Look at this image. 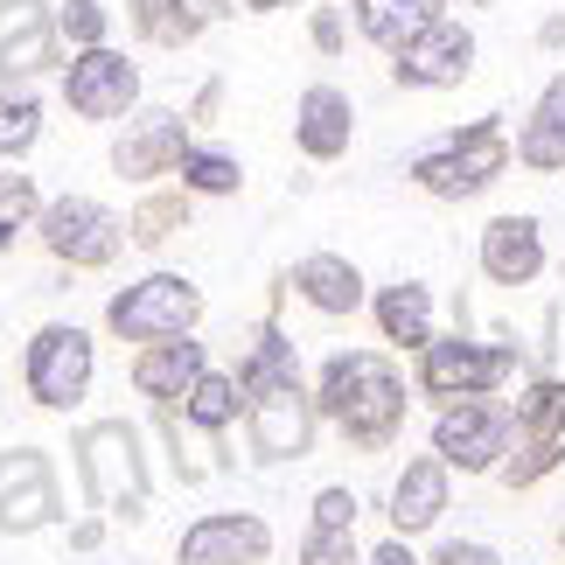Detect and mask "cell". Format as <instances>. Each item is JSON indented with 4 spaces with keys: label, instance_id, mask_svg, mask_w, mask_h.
Wrapping results in <instances>:
<instances>
[{
    "label": "cell",
    "instance_id": "1",
    "mask_svg": "<svg viewBox=\"0 0 565 565\" xmlns=\"http://www.w3.org/2000/svg\"><path fill=\"white\" fill-rule=\"evenodd\" d=\"M315 405H321V426H335L356 454H384L398 447V433L412 419V384L384 350H335L315 371Z\"/></svg>",
    "mask_w": 565,
    "mask_h": 565
},
{
    "label": "cell",
    "instance_id": "2",
    "mask_svg": "<svg viewBox=\"0 0 565 565\" xmlns=\"http://www.w3.org/2000/svg\"><path fill=\"white\" fill-rule=\"evenodd\" d=\"M510 168H516L510 126H503V113H482V119L454 126L447 140L419 147V154L405 161V182L426 189L433 203H475V195H489L495 182L510 175Z\"/></svg>",
    "mask_w": 565,
    "mask_h": 565
},
{
    "label": "cell",
    "instance_id": "3",
    "mask_svg": "<svg viewBox=\"0 0 565 565\" xmlns=\"http://www.w3.org/2000/svg\"><path fill=\"white\" fill-rule=\"evenodd\" d=\"M77 482H84V503L113 524H140L147 503H154V475H147V454H140V426L134 419H92L77 433Z\"/></svg>",
    "mask_w": 565,
    "mask_h": 565
},
{
    "label": "cell",
    "instance_id": "4",
    "mask_svg": "<svg viewBox=\"0 0 565 565\" xmlns=\"http://www.w3.org/2000/svg\"><path fill=\"white\" fill-rule=\"evenodd\" d=\"M524 377V342L516 335H468V329H454V335H433L419 363H412V391L433 405H454V398H495L503 384Z\"/></svg>",
    "mask_w": 565,
    "mask_h": 565
},
{
    "label": "cell",
    "instance_id": "5",
    "mask_svg": "<svg viewBox=\"0 0 565 565\" xmlns=\"http://www.w3.org/2000/svg\"><path fill=\"white\" fill-rule=\"evenodd\" d=\"M92 377H98V342L77 321H42L21 350V384L42 412H77L92 398Z\"/></svg>",
    "mask_w": 565,
    "mask_h": 565
},
{
    "label": "cell",
    "instance_id": "6",
    "mask_svg": "<svg viewBox=\"0 0 565 565\" xmlns=\"http://www.w3.org/2000/svg\"><path fill=\"white\" fill-rule=\"evenodd\" d=\"M195 321H203V287H195L189 273H147L134 287H119L105 300V329L119 342H175V335H195Z\"/></svg>",
    "mask_w": 565,
    "mask_h": 565
},
{
    "label": "cell",
    "instance_id": "7",
    "mask_svg": "<svg viewBox=\"0 0 565 565\" xmlns=\"http://www.w3.org/2000/svg\"><path fill=\"white\" fill-rule=\"evenodd\" d=\"M516 447V419L510 398H454L433 412V454L454 475H495Z\"/></svg>",
    "mask_w": 565,
    "mask_h": 565
},
{
    "label": "cell",
    "instance_id": "8",
    "mask_svg": "<svg viewBox=\"0 0 565 565\" xmlns=\"http://www.w3.org/2000/svg\"><path fill=\"white\" fill-rule=\"evenodd\" d=\"M35 237H42V252H50L56 266L105 273L126 252V216H113L98 195H56V203H42Z\"/></svg>",
    "mask_w": 565,
    "mask_h": 565
},
{
    "label": "cell",
    "instance_id": "9",
    "mask_svg": "<svg viewBox=\"0 0 565 565\" xmlns=\"http://www.w3.org/2000/svg\"><path fill=\"white\" fill-rule=\"evenodd\" d=\"M189 147H195V126L175 105H140V113H126L119 140H113V175L134 189H161V182H175Z\"/></svg>",
    "mask_w": 565,
    "mask_h": 565
},
{
    "label": "cell",
    "instance_id": "10",
    "mask_svg": "<svg viewBox=\"0 0 565 565\" xmlns=\"http://www.w3.org/2000/svg\"><path fill=\"white\" fill-rule=\"evenodd\" d=\"M63 105L71 119H92V126H113L126 113H140V63L105 42V50H71L63 63Z\"/></svg>",
    "mask_w": 565,
    "mask_h": 565
},
{
    "label": "cell",
    "instance_id": "11",
    "mask_svg": "<svg viewBox=\"0 0 565 565\" xmlns=\"http://www.w3.org/2000/svg\"><path fill=\"white\" fill-rule=\"evenodd\" d=\"M315 433H321V405H315L308 384H279V391H266V398L245 405V447H252L258 468L308 461Z\"/></svg>",
    "mask_w": 565,
    "mask_h": 565
},
{
    "label": "cell",
    "instance_id": "12",
    "mask_svg": "<svg viewBox=\"0 0 565 565\" xmlns=\"http://www.w3.org/2000/svg\"><path fill=\"white\" fill-rule=\"evenodd\" d=\"M475 56H482L475 29L440 14V21H426L405 50H391V84H398V92H454V84L475 77Z\"/></svg>",
    "mask_w": 565,
    "mask_h": 565
},
{
    "label": "cell",
    "instance_id": "13",
    "mask_svg": "<svg viewBox=\"0 0 565 565\" xmlns=\"http://www.w3.org/2000/svg\"><path fill=\"white\" fill-rule=\"evenodd\" d=\"M63 516V489L42 447H8L0 454V537H35Z\"/></svg>",
    "mask_w": 565,
    "mask_h": 565
},
{
    "label": "cell",
    "instance_id": "14",
    "mask_svg": "<svg viewBox=\"0 0 565 565\" xmlns=\"http://www.w3.org/2000/svg\"><path fill=\"white\" fill-rule=\"evenodd\" d=\"M475 266H482L489 287H537L552 266V252H545V224H537L531 210H503V216H489L482 237H475Z\"/></svg>",
    "mask_w": 565,
    "mask_h": 565
},
{
    "label": "cell",
    "instance_id": "15",
    "mask_svg": "<svg viewBox=\"0 0 565 565\" xmlns=\"http://www.w3.org/2000/svg\"><path fill=\"white\" fill-rule=\"evenodd\" d=\"M63 63H71V50L56 35L50 0H0V84H35Z\"/></svg>",
    "mask_w": 565,
    "mask_h": 565
},
{
    "label": "cell",
    "instance_id": "16",
    "mask_svg": "<svg viewBox=\"0 0 565 565\" xmlns=\"http://www.w3.org/2000/svg\"><path fill=\"white\" fill-rule=\"evenodd\" d=\"M266 558H273V524L258 510H203L175 545V565H266Z\"/></svg>",
    "mask_w": 565,
    "mask_h": 565
},
{
    "label": "cell",
    "instance_id": "17",
    "mask_svg": "<svg viewBox=\"0 0 565 565\" xmlns=\"http://www.w3.org/2000/svg\"><path fill=\"white\" fill-rule=\"evenodd\" d=\"M447 503H454V468L440 454H412V461L391 475V495H384L391 537H426L447 516Z\"/></svg>",
    "mask_w": 565,
    "mask_h": 565
},
{
    "label": "cell",
    "instance_id": "18",
    "mask_svg": "<svg viewBox=\"0 0 565 565\" xmlns=\"http://www.w3.org/2000/svg\"><path fill=\"white\" fill-rule=\"evenodd\" d=\"M287 279H294L300 308H315L321 321H350V315L371 308V279H363V266L342 258V252H308Z\"/></svg>",
    "mask_w": 565,
    "mask_h": 565
},
{
    "label": "cell",
    "instance_id": "19",
    "mask_svg": "<svg viewBox=\"0 0 565 565\" xmlns=\"http://www.w3.org/2000/svg\"><path fill=\"white\" fill-rule=\"evenodd\" d=\"M356 140V98L342 84H308L294 98V147L308 161H342Z\"/></svg>",
    "mask_w": 565,
    "mask_h": 565
},
{
    "label": "cell",
    "instance_id": "20",
    "mask_svg": "<svg viewBox=\"0 0 565 565\" xmlns=\"http://www.w3.org/2000/svg\"><path fill=\"white\" fill-rule=\"evenodd\" d=\"M210 371V342H195V335H175V342H147V350H134V391L147 405H182L195 377Z\"/></svg>",
    "mask_w": 565,
    "mask_h": 565
},
{
    "label": "cell",
    "instance_id": "21",
    "mask_svg": "<svg viewBox=\"0 0 565 565\" xmlns=\"http://www.w3.org/2000/svg\"><path fill=\"white\" fill-rule=\"evenodd\" d=\"M433 315H440V308H433V287H426V279H391V287L371 294L377 335L391 342V350H405V356H419L426 342L440 335V329H433Z\"/></svg>",
    "mask_w": 565,
    "mask_h": 565
},
{
    "label": "cell",
    "instance_id": "22",
    "mask_svg": "<svg viewBox=\"0 0 565 565\" xmlns=\"http://www.w3.org/2000/svg\"><path fill=\"white\" fill-rule=\"evenodd\" d=\"M516 168H531V175H558L565 168V71L545 77V92L531 98L524 126H516Z\"/></svg>",
    "mask_w": 565,
    "mask_h": 565
},
{
    "label": "cell",
    "instance_id": "23",
    "mask_svg": "<svg viewBox=\"0 0 565 565\" xmlns=\"http://www.w3.org/2000/svg\"><path fill=\"white\" fill-rule=\"evenodd\" d=\"M237 391H245V405L252 398H266V391L279 384H300V350L287 342V329L279 321H258V329L245 335V356H237Z\"/></svg>",
    "mask_w": 565,
    "mask_h": 565
},
{
    "label": "cell",
    "instance_id": "24",
    "mask_svg": "<svg viewBox=\"0 0 565 565\" xmlns=\"http://www.w3.org/2000/svg\"><path fill=\"white\" fill-rule=\"evenodd\" d=\"M154 426H161L168 454H175V482H182V489H195V482H216V475H231L224 433H203V426H189L175 405H154Z\"/></svg>",
    "mask_w": 565,
    "mask_h": 565
},
{
    "label": "cell",
    "instance_id": "25",
    "mask_svg": "<svg viewBox=\"0 0 565 565\" xmlns=\"http://www.w3.org/2000/svg\"><path fill=\"white\" fill-rule=\"evenodd\" d=\"M510 419H516V440H565V371L516 377Z\"/></svg>",
    "mask_w": 565,
    "mask_h": 565
},
{
    "label": "cell",
    "instance_id": "26",
    "mask_svg": "<svg viewBox=\"0 0 565 565\" xmlns=\"http://www.w3.org/2000/svg\"><path fill=\"white\" fill-rule=\"evenodd\" d=\"M189 203L195 195L182 182H168V189H147L134 210H126V245H140V252H161L175 231H189Z\"/></svg>",
    "mask_w": 565,
    "mask_h": 565
},
{
    "label": "cell",
    "instance_id": "27",
    "mask_svg": "<svg viewBox=\"0 0 565 565\" xmlns=\"http://www.w3.org/2000/svg\"><path fill=\"white\" fill-rule=\"evenodd\" d=\"M224 8H231V0H147L140 42H154V50H189V42L203 35Z\"/></svg>",
    "mask_w": 565,
    "mask_h": 565
},
{
    "label": "cell",
    "instance_id": "28",
    "mask_svg": "<svg viewBox=\"0 0 565 565\" xmlns=\"http://www.w3.org/2000/svg\"><path fill=\"white\" fill-rule=\"evenodd\" d=\"M175 412H182L189 426H203V433H231V426H245V391H237L231 371H216V363H210Z\"/></svg>",
    "mask_w": 565,
    "mask_h": 565
},
{
    "label": "cell",
    "instance_id": "29",
    "mask_svg": "<svg viewBox=\"0 0 565 565\" xmlns=\"http://www.w3.org/2000/svg\"><path fill=\"white\" fill-rule=\"evenodd\" d=\"M175 182L189 189V195H237L245 189V161L231 154V147H210V140H195L189 154H182V168H175Z\"/></svg>",
    "mask_w": 565,
    "mask_h": 565
},
{
    "label": "cell",
    "instance_id": "30",
    "mask_svg": "<svg viewBox=\"0 0 565 565\" xmlns=\"http://www.w3.org/2000/svg\"><path fill=\"white\" fill-rule=\"evenodd\" d=\"M350 21H356V35L371 42V50H384V56L405 50V42L426 29V21L405 8V0H350Z\"/></svg>",
    "mask_w": 565,
    "mask_h": 565
},
{
    "label": "cell",
    "instance_id": "31",
    "mask_svg": "<svg viewBox=\"0 0 565 565\" xmlns=\"http://www.w3.org/2000/svg\"><path fill=\"white\" fill-rule=\"evenodd\" d=\"M35 140H42V98L29 84H0V161L35 154Z\"/></svg>",
    "mask_w": 565,
    "mask_h": 565
},
{
    "label": "cell",
    "instance_id": "32",
    "mask_svg": "<svg viewBox=\"0 0 565 565\" xmlns=\"http://www.w3.org/2000/svg\"><path fill=\"white\" fill-rule=\"evenodd\" d=\"M565 468V440H516L510 447V461L495 468V482H503L510 495H524V489H537L545 475H558Z\"/></svg>",
    "mask_w": 565,
    "mask_h": 565
},
{
    "label": "cell",
    "instance_id": "33",
    "mask_svg": "<svg viewBox=\"0 0 565 565\" xmlns=\"http://www.w3.org/2000/svg\"><path fill=\"white\" fill-rule=\"evenodd\" d=\"M35 216H42V189H35V175H0V258L14 252L21 231H35Z\"/></svg>",
    "mask_w": 565,
    "mask_h": 565
},
{
    "label": "cell",
    "instance_id": "34",
    "mask_svg": "<svg viewBox=\"0 0 565 565\" xmlns=\"http://www.w3.org/2000/svg\"><path fill=\"white\" fill-rule=\"evenodd\" d=\"M300 565H363V552H356V531L308 524V531H300Z\"/></svg>",
    "mask_w": 565,
    "mask_h": 565
},
{
    "label": "cell",
    "instance_id": "35",
    "mask_svg": "<svg viewBox=\"0 0 565 565\" xmlns=\"http://www.w3.org/2000/svg\"><path fill=\"white\" fill-rule=\"evenodd\" d=\"M356 516H363L356 489H342V482L315 489V516H308V524H329V531H356Z\"/></svg>",
    "mask_w": 565,
    "mask_h": 565
},
{
    "label": "cell",
    "instance_id": "36",
    "mask_svg": "<svg viewBox=\"0 0 565 565\" xmlns=\"http://www.w3.org/2000/svg\"><path fill=\"white\" fill-rule=\"evenodd\" d=\"M308 42H315V56H342V50H350V21H342V8H315L308 14Z\"/></svg>",
    "mask_w": 565,
    "mask_h": 565
},
{
    "label": "cell",
    "instance_id": "37",
    "mask_svg": "<svg viewBox=\"0 0 565 565\" xmlns=\"http://www.w3.org/2000/svg\"><path fill=\"white\" fill-rule=\"evenodd\" d=\"M426 565H503V552H495V545H482V537H447V545L433 552Z\"/></svg>",
    "mask_w": 565,
    "mask_h": 565
},
{
    "label": "cell",
    "instance_id": "38",
    "mask_svg": "<svg viewBox=\"0 0 565 565\" xmlns=\"http://www.w3.org/2000/svg\"><path fill=\"white\" fill-rule=\"evenodd\" d=\"M216 113H224V77H203V92L189 98V126H216Z\"/></svg>",
    "mask_w": 565,
    "mask_h": 565
},
{
    "label": "cell",
    "instance_id": "39",
    "mask_svg": "<svg viewBox=\"0 0 565 565\" xmlns=\"http://www.w3.org/2000/svg\"><path fill=\"white\" fill-rule=\"evenodd\" d=\"M363 565H426V558L412 552V537H384V545H377L371 558H363Z\"/></svg>",
    "mask_w": 565,
    "mask_h": 565
},
{
    "label": "cell",
    "instance_id": "40",
    "mask_svg": "<svg viewBox=\"0 0 565 565\" xmlns=\"http://www.w3.org/2000/svg\"><path fill=\"white\" fill-rule=\"evenodd\" d=\"M105 524H113V516H98V510L84 516V524H71V552H98L105 545Z\"/></svg>",
    "mask_w": 565,
    "mask_h": 565
},
{
    "label": "cell",
    "instance_id": "41",
    "mask_svg": "<svg viewBox=\"0 0 565 565\" xmlns=\"http://www.w3.org/2000/svg\"><path fill=\"white\" fill-rule=\"evenodd\" d=\"M537 50H565V14H545V21H537Z\"/></svg>",
    "mask_w": 565,
    "mask_h": 565
},
{
    "label": "cell",
    "instance_id": "42",
    "mask_svg": "<svg viewBox=\"0 0 565 565\" xmlns=\"http://www.w3.org/2000/svg\"><path fill=\"white\" fill-rule=\"evenodd\" d=\"M231 8H245V14H279V8H300V0H231Z\"/></svg>",
    "mask_w": 565,
    "mask_h": 565
},
{
    "label": "cell",
    "instance_id": "43",
    "mask_svg": "<svg viewBox=\"0 0 565 565\" xmlns=\"http://www.w3.org/2000/svg\"><path fill=\"white\" fill-rule=\"evenodd\" d=\"M405 8L419 14V21H440V14H447V0H405Z\"/></svg>",
    "mask_w": 565,
    "mask_h": 565
},
{
    "label": "cell",
    "instance_id": "44",
    "mask_svg": "<svg viewBox=\"0 0 565 565\" xmlns=\"http://www.w3.org/2000/svg\"><path fill=\"white\" fill-rule=\"evenodd\" d=\"M461 8H495V0H461Z\"/></svg>",
    "mask_w": 565,
    "mask_h": 565
},
{
    "label": "cell",
    "instance_id": "45",
    "mask_svg": "<svg viewBox=\"0 0 565 565\" xmlns=\"http://www.w3.org/2000/svg\"><path fill=\"white\" fill-rule=\"evenodd\" d=\"M558 552H565V524H558Z\"/></svg>",
    "mask_w": 565,
    "mask_h": 565
}]
</instances>
